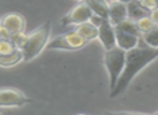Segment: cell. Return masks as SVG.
Segmentation results:
<instances>
[{
  "label": "cell",
  "instance_id": "13",
  "mask_svg": "<svg viewBox=\"0 0 158 115\" xmlns=\"http://www.w3.org/2000/svg\"><path fill=\"white\" fill-rule=\"evenodd\" d=\"M93 14L108 18V2L106 0H84Z\"/></svg>",
  "mask_w": 158,
  "mask_h": 115
},
{
  "label": "cell",
  "instance_id": "19",
  "mask_svg": "<svg viewBox=\"0 0 158 115\" xmlns=\"http://www.w3.org/2000/svg\"><path fill=\"white\" fill-rule=\"evenodd\" d=\"M16 50H19V48L14 45L13 42L10 39L0 40V53L1 54H11V53L15 52Z\"/></svg>",
  "mask_w": 158,
  "mask_h": 115
},
{
  "label": "cell",
  "instance_id": "14",
  "mask_svg": "<svg viewBox=\"0 0 158 115\" xmlns=\"http://www.w3.org/2000/svg\"><path fill=\"white\" fill-rule=\"evenodd\" d=\"M23 61V53L21 50H16L11 54H1L0 53V67L10 68Z\"/></svg>",
  "mask_w": 158,
  "mask_h": 115
},
{
  "label": "cell",
  "instance_id": "15",
  "mask_svg": "<svg viewBox=\"0 0 158 115\" xmlns=\"http://www.w3.org/2000/svg\"><path fill=\"white\" fill-rule=\"evenodd\" d=\"M115 28L119 29L121 31H125V33H131V35H135L141 37V33L139 31L138 27H136L135 21H132L130 18H126V20L121 21L120 23H118L117 25H115Z\"/></svg>",
  "mask_w": 158,
  "mask_h": 115
},
{
  "label": "cell",
  "instance_id": "2",
  "mask_svg": "<svg viewBox=\"0 0 158 115\" xmlns=\"http://www.w3.org/2000/svg\"><path fill=\"white\" fill-rule=\"evenodd\" d=\"M51 22H46L31 33H27V41L22 48L23 61L33 60L46 48L51 35Z\"/></svg>",
  "mask_w": 158,
  "mask_h": 115
},
{
  "label": "cell",
  "instance_id": "4",
  "mask_svg": "<svg viewBox=\"0 0 158 115\" xmlns=\"http://www.w3.org/2000/svg\"><path fill=\"white\" fill-rule=\"evenodd\" d=\"M87 43L88 41L84 39L75 29H73L53 38L48 42L46 48L59 51H78L85 48Z\"/></svg>",
  "mask_w": 158,
  "mask_h": 115
},
{
  "label": "cell",
  "instance_id": "20",
  "mask_svg": "<svg viewBox=\"0 0 158 115\" xmlns=\"http://www.w3.org/2000/svg\"><path fill=\"white\" fill-rule=\"evenodd\" d=\"M149 17L152 18V21L154 22V24L158 25V7L154 8L153 10L149 11Z\"/></svg>",
  "mask_w": 158,
  "mask_h": 115
},
{
  "label": "cell",
  "instance_id": "10",
  "mask_svg": "<svg viewBox=\"0 0 158 115\" xmlns=\"http://www.w3.org/2000/svg\"><path fill=\"white\" fill-rule=\"evenodd\" d=\"M115 35H116V45L123 48L126 52L138 46L140 43L141 37H139V36L131 35V33H125V31H121L116 28H115Z\"/></svg>",
  "mask_w": 158,
  "mask_h": 115
},
{
  "label": "cell",
  "instance_id": "1",
  "mask_svg": "<svg viewBox=\"0 0 158 115\" xmlns=\"http://www.w3.org/2000/svg\"><path fill=\"white\" fill-rule=\"evenodd\" d=\"M158 58V48L148 45H138L126 52L125 67L115 84L114 88L110 89V97L115 98L128 88L130 83L142 69L148 63Z\"/></svg>",
  "mask_w": 158,
  "mask_h": 115
},
{
  "label": "cell",
  "instance_id": "11",
  "mask_svg": "<svg viewBox=\"0 0 158 115\" xmlns=\"http://www.w3.org/2000/svg\"><path fill=\"white\" fill-rule=\"evenodd\" d=\"M75 30L88 42L98 39V27L94 26L90 21H87V22H84L81 24L76 25Z\"/></svg>",
  "mask_w": 158,
  "mask_h": 115
},
{
  "label": "cell",
  "instance_id": "9",
  "mask_svg": "<svg viewBox=\"0 0 158 115\" xmlns=\"http://www.w3.org/2000/svg\"><path fill=\"white\" fill-rule=\"evenodd\" d=\"M127 17V3L119 0H112L108 2V20L114 26Z\"/></svg>",
  "mask_w": 158,
  "mask_h": 115
},
{
  "label": "cell",
  "instance_id": "21",
  "mask_svg": "<svg viewBox=\"0 0 158 115\" xmlns=\"http://www.w3.org/2000/svg\"><path fill=\"white\" fill-rule=\"evenodd\" d=\"M90 21L91 23H92L94 26H97V27H99L100 26V24L102 23V21H103V17H101V16H99V15H97V14H92V16L90 17Z\"/></svg>",
  "mask_w": 158,
  "mask_h": 115
},
{
  "label": "cell",
  "instance_id": "7",
  "mask_svg": "<svg viewBox=\"0 0 158 115\" xmlns=\"http://www.w3.org/2000/svg\"><path fill=\"white\" fill-rule=\"evenodd\" d=\"M0 24L2 25L10 33H16L21 31H25L26 28V20L20 13L10 12L7 14H2L0 17Z\"/></svg>",
  "mask_w": 158,
  "mask_h": 115
},
{
  "label": "cell",
  "instance_id": "17",
  "mask_svg": "<svg viewBox=\"0 0 158 115\" xmlns=\"http://www.w3.org/2000/svg\"><path fill=\"white\" fill-rule=\"evenodd\" d=\"M135 24H136V27H138L139 31H140L141 36L144 35V33H148L152 28H154V27L156 26V25L154 24L153 21H152V18L149 17V15L143 16V17L136 20Z\"/></svg>",
  "mask_w": 158,
  "mask_h": 115
},
{
  "label": "cell",
  "instance_id": "23",
  "mask_svg": "<svg viewBox=\"0 0 158 115\" xmlns=\"http://www.w3.org/2000/svg\"><path fill=\"white\" fill-rule=\"evenodd\" d=\"M1 15H2V13H1V12H0V17H1Z\"/></svg>",
  "mask_w": 158,
  "mask_h": 115
},
{
  "label": "cell",
  "instance_id": "16",
  "mask_svg": "<svg viewBox=\"0 0 158 115\" xmlns=\"http://www.w3.org/2000/svg\"><path fill=\"white\" fill-rule=\"evenodd\" d=\"M141 38L143 39V41H144V43L146 45L158 48V25H156L154 28H152L148 33L142 35Z\"/></svg>",
  "mask_w": 158,
  "mask_h": 115
},
{
  "label": "cell",
  "instance_id": "12",
  "mask_svg": "<svg viewBox=\"0 0 158 115\" xmlns=\"http://www.w3.org/2000/svg\"><path fill=\"white\" fill-rule=\"evenodd\" d=\"M127 12H128V18L132 21H136L143 16L149 15V11L146 10L144 7L141 6V3L138 0H131L127 2Z\"/></svg>",
  "mask_w": 158,
  "mask_h": 115
},
{
  "label": "cell",
  "instance_id": "3",
  "mask_svg": "<svg viewBox=\"0 0 158 115\" xmlns=\"http://www.w3.org/2000/svg\"><path fill=\"white\" fill-rule=\"evenodd\" d=\"M126 51L115 45L104 52V65L110 78V90L114 88L125 67Z\"/></svg>",
  "mask_w": 158,
  "mask_h": 115
},
{
  "label": "cell",
  "instance_id": "26",
  "mask_svg": "<svg viewBox=\"0 0 158 115\" xmlns=\"http://www.w3.org/2000/svg\"><path fill=\"white\" fill-rule=\"evenodd\" d=\"M0 114H1V112H0Z\"/></svg>",
  "mask_w": 158,
  "mask_h": 115
},
{
  "label": "cell",
  "instance_id": "8",
  "mask_svg": "<svg viewBox=\"0 0 158 115\" xmlns=\"http://www.w3.org/2000/svg\"><path fill=\"white\" fill-rule=\"evenodd\" d=\"M98 39L100 40L105 50L112 48L116 45L115 27L108 18H103L100 26L98 27Z\"/></svg>",
  "mask_w": 158,
  "mask_h": 115
},
{
  "label": "cell",
  "instance_id": "27",
  "mask_svg": "<svg viewBox=\"0 0 158 115\" xmlns=\"http://www.w3.org/2000/svg\"><path fill=\"white\" fill-rule=\"evenodd\" d=\"M78 1H80V0H78Z\"/></svg>",
  "mask_w": 158,
  "mask_h": 115
},
{
  "label": "cell",
  "instance_id": "18",
  "mask_svg": "<svg viewBox=\"0 0 158 115\" xmlns=\"http://www.w3.org/2000/svg\"><path fill=\"white\" fill-rule=\"evenodd\" d=\"M10 40L13 42V44L19 48V50L22 51V48L25 46L27 41V33L25 31H21V33H12Z\"/></svg>",
  "mask_w": 158,
  "mask_h": 115
},
{
  "label": "cell",
  "instance_id": "22",
  "mask_svg": "<svg viewBox=\"0 0 158 115\" xmlns=\"http://www.w3.org/2000/svg\"><path fill=\"white\" fill-rule=\"evenodd\" d=\"M119 1H121V2L127 3V2H129V1H131V0H119Z\"/></svg>",
  "mask_w": 158,
  "mask_h": 115
},
{
  "label": "cell",
  "instance_id": "24",
  "mask_svg": "<svg viewBox=\"0 0 158 115\" xmlns=\"http://www.w3.org/2000/svg\"><path fill=\"white\" fill-rule=\"evenodd\" d=\"M106 1H107V2H110V1H112V0H106Z\"/></svg>",
  "mask_w": 158,
  "mask_h": 115
},
{
  "label": "cell",
  "instance_id": "5",
  "mask_svg": "<svg viewBox=\"0 0 158 115\" xmlns=\"http://www.w3.org/2000/svg\"><path fill=\"white\" fill-rule=\"evenodd\" d=\"M92 14V11L88 7V5L84 0H80L62 17L61 25L62 26H76V25L89 21Z\"/></svg>",
  "mask_w": 158,
  "mask_h": 115
},
{
  "label": "cell",
  "instance_id": "25",
  "mask_svg": "<svg viewBox=\"0 0 158 115\" xmlns=\"http://www.w3.org/2000/svg\"><path fill=\"white\" fill-rule=\"evenodd\" d=\"M156 113V114H158V111H157V112H155Z\"/></svg>",
  "mask_w": 158,
  "mask_h": 115
},
{
  "label": "cell",
  "instance_id": "6",
  "mask_svg": "<svg viewBox=\"0 0 158 115\" xmlns=\"http://www.w3.org/2000/svg\"><path fill=\"white\" fill-rule=\"evenodd\" d=\"M31 102L22 90L13 87L0 88V108H20Z\"/></svg>",
  "mask_w": 158,
  "mask_h": 115
}]
</instances>
